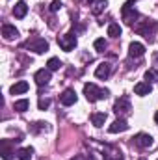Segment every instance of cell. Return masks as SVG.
<instances>
[{
    "mask_svg": "<svg viewBox=\"0 0 158 160\" xmlns=\"http://www.w3.org/2000/svg\"><path fill=\"white\" fill-rule=\"evenodd\" d=\"M84 95H86V99L89 101V102H97V101H102V99H106L108 95H110V91L108 89H102V88H97L95 84H86L84 86Z\"/></svg>",
    "mask_w": 158,
    "mask_h": 160,
    "instance_id": "1",
    "label": "cell"
},
{
    "mask_svg": "<svg viewBox=\"0 0 158 160\" xmlns=\"http://www.w3.org/2000/svg\"><path fill=\"white\" fill-rule=\"evenodd\" d=\"M22 47H24V48H28V50H34L36 54H43V52H47V50H48V43L43 39V38H32V39L26 41Z\"/></svg>",
    "mask_w": 158,
    "mask_h": 160,
    "instance_id": "2",
    "label": "cell"
},
{
    "mask_svg": "<svg viewBox=\"0 0 158 160\" xmlns=\"http://www.w3.org/2000/svg\"><path fill=\"white\" fill-rule=\"evenodd\" d=\"M58 45L62 47V50L71 52L77 47V38L73 34H65V36H58Z\"/></svg>",
    "mask_w": 158,
    "mask_h": 160,
    "instance_id": "3",
    "label": "cell"
},
{
    "mask_svg": "<svg viewBox=\"0 0 158 160\" xmlns=\"http://www.w3.org/2000/svg\"><path fill=\"white\" fill-rule=\"evenodd\" d=\"M132 142H134L136 147H140V149H147V147L153 145V136H151V134H145V132H140V134H136V136L132 138Z\"/></svg>",
    "mask_w": 158,
    "mask_h": 160,
    "instance_id": "4",
    "label": "cell"
},
{
    "mask_svg": "<svg viewBox=\"0 0 158 160\" xmlns=\"http://www.w3.org/2000/svg\"><path fill=\"white\" fill-rule=\"evenodd\" d=\"M130 101H128V97H121L117 102H116V106H114V112L117 114L119 118H123V116H126V114H130Z\"/></svg>",
    "mask_w": 158,
    "mask_h": 160,
    "instance_id": "5",
    "label": "cell"
},
{
    "mask_svg": "<svg viewBox=\"0 0 158 160\" xmlns=\"http://www.w3.org/2000/svg\"><path fill=\"white\" fill-rule=\"evenodd\" d=\"M155 30H158V22H155V21H147L145 24H140V26L136 28V32H138V34H141V36H143V38H147V39L153 36V32H155Z\"/></svg>",
    "mask_w": 158,
    "mask_h": 160,
    "instance_id": "6",
    "label": "cell"
},
{
    "mask_svg": "<svg viewBox=\"0 0 158 160\" xmlns=\"http://www.w3.org/2000/svg\"><path fill=\"white\" fill-rule=\"evenodd\" d=\"M60 101H62L63 106H71V104H75V102H77V91L71 89V88H67V89L60 95Z\"/></svg>",
    "mask_w": 158,
    "mask_h": 160,
    "instance_id": "7",
    "label": "cell"
},
{
    "mask_svg": "<svg viewBox=\"0 0 158 160\" xmlns=\"http://www.w3.org/2000/svg\"><path fill=\"white\" fill-rule=\"evenodd\" d=\"M34 80H36L37 86H47L50 82V69H39L34 75Z\"/></svg>",
    "mask_w": 158,
    "mask_h": 160,
    "instance_id": "8",
    "label": "cell"
},
{
    "mask_svg": "<svg viewBox=\"0 0 158 160\" xmlns=\"http://www.w3.org/2000/svg\"><path fill=\"white\" fill-rule=\"evenodd\" d=\"M143 52H145V47L141 43H138V41L130 43V47H128V56L130 58H140V56H143Z\"/></svg>",
    "mask_w": 158,
    "mask_h": 160,
    "instance_id": "9",
    "label": "cell"
},
{
    "mask_svg": "<svg viewBox=\"0 0 158 160\" xmlns=\"http://www.w3.org/2000/svg\"><path fill=\"white\" fill-rule=\"evenodd\" d=\"M110 73H112V65L110 63H101L97 69H95V77L97 78H101V80H106L108 77H110Z\"/></svg>",
    "mask_w": 158,
    "mask_h": 160,
    "instance_id": "10",
    "label": "cell"
},
{
    "mask_svg": "<svg viewBox=\"0 0 158 160\" xmlns=\"http://www.w3.org/2000/svg\"><path fill=\"white\" fill-rule=\"evenodd\" d=\"M126 128H128V123L123 119V118H119V119H116L112 125H110V128H108V130H110L112 134H117V132H125Z\"/></svg>",
    "mask_w": 158,
    "mask_h": 160,
    "instance_id": "11",
    "label": "cell"
},
{
    "mask_svg": "<svg viewBox=\"0 0 158 160\" xmlns=\"http://www.w3.org/2000/svg\"><path fill=\"white\" fill-rule=\"evenodd\" d=\"M28 82H24V80H19V82H15L11 88H9V93L11 95H21V93H26L28 91Z\"/></svg>",
    "mask_w": 158,
    "mask_h": 160,
    "instance_id": "12",
    "label": "cell"
},
{
    "mask_svg": "<svg viewBox=\"0 0 158 160\" xmlns=\"http://www.w3.org/2000/svg\"><path fill=\"white\" fill-rule=\"evenodd\" d=\"M151 91H153V86H151L149 82H138V84L134 86V93H136V95H141V97H143V95H149Z\"/></svg>",
    "mask_w": 158,
    "mask_h": 160,
    "instance_id": "13",
    "label": "cell"
},
{
    "mask_svg": "<svg viewBox=\"0 0 158 160\" xmlns=\"http://www.w3.org/2000/svg\"><path fill=\"white\" fill-rule=\"evenodd\" d=\"M2 36H4V39H15L17 36H19V30L15 28V26H11V24H4L2 26Z\"/></svg>",
    "mask_w": 158,
    "mask_h": 160,
    "instance_id": "14",
    "label": "cell"
},
{
    "mask_svg": "<svg viewBox=\"0 0 158 160\" xmlns=\"http://www.w3.org/2000/svg\"><path fill=\"white\" fill-rule=\"evenodd\" d=\"M26 13H28V6H26V2H17L15 8H13V15H15L17 19H22V17H26Z\"/></svg>",
    "mask_w": 158,
    "mask_h": 160,
    "instance_id": "15",
    "label": "cell"
},
{
    "mask_svg": "<svg viewBox=\"0 0 158 160\" xmlns=\"http://www.w3.org/2000/svg\"><path fill=\"white\" fill-rule=\"evenodd\" d=\"M123 19H125L128 24H132V22H134V19H138V13H136L132 8H126V6H123Z\"/></svg>",
    "mask_w": 158,
    "mask_h": 160,
    "instance_id": "16",
    "label": "cell"
},
{
    "mask_svg": "<svg viewBox=\"0 0 158 160\" xmlns=\"http://www.w3.org/2000/svg\"><path fill=\"white\" fill-rule=\"evenodd\" d=\"M91 123H93L95 127H102V125L106 123V114H102V112L91 114Z\"/></svg>",
    "mask_w": 158,
    "mask_h": 160,
    "instance_id": "17",
    "label": "cell"
},
{
    "mask_svg": "<svg viewBox=\"0 0 158 160\" xmlns=\"http://www.w3.org/2000/svg\"><path fill=\"white\" fill-rule=\"evenodd\" d=\"M32 155H34V149L32 147H24V149H19L17 151V158L19 160H32Z\"/></svg>",
    "mask_w": 158,
    "mask_h": 160,
    "instance_id": "18",
    "label": "cell"
},
{
    "mask_svg": "<svg viewBox=\"0 0 158 160\" xmlns=\"http://www.w3.org/2000/svg\"><path fill=\"white\" fill-rule=\"evenodd\" d=\"M13 108H15L17 112H26V110L30 108V101H28V99H21V101H15Z\"/></svg>",
    "mask_w": 158,
    "mask_h": 160,
    "instance_id": "19",
    "label": "cell"
},
{
    "mask_svg": "<svg viewBox=\"0 0 158 160\" xmlns=\"http://www.w3.org/2000/svg\"><path fill=\"white\" fill-rule=\"evenodd\" d=\"M2 158L4 160H13V153L7 145V140H2Z\"/></svg>",
    "mask_w": 158,
    "mask_h": 160,
    "instance_id": "20",
    "label": "cell"
},
{
    "mask_svg": "<svg viewBox=\"0 0 158 160\" xmlns=\"http://www.w3.org/2000/svg\"><path fill=\"white\" fill-rule=\"evenodd\" d=\"M106 6H108V2H106V0H95V2H93V6H91V11H93L95 15H99Z\"/></svg>",
    "mask_w": 158,
    "mask_h": 160,
    "instance_id": "21",
    "label": "cell"
},
{
    "mask_svg": "<svg viewBox=\"0 0 158 160\" xmlns=\"http://www.w3.org/2000/svg\"><path fill=\"white\" fill-rule=\"evenodd\" d=\"M108 36H110V38H119V36H121V26H119L117 22H112V24L108 26Z\"/></svg>",
    "mask_w": 158,
    "mask_h": 160,
    "instance_id": "22",
    "label": "cell"
},
{
    "mask_svg": "<svg viewBox=\"0 0 158 160\" xmlns=\"http://www.w3.org/2000/svg\"><path fill=\"white\" fill-rule=\"evenodd\" d=\"M60 67H62V62L58 58H50L48 63H47V69H50V71H58Z\"/></svg>",
    "mask_w": 158,
    "mask_h": 160,
    "instance_id": "23",
    "label": "cell"
},
{
    "mask_svg": "<svg viewBox=\"0 0 158 160\" xmlns=\"http://www.w3.org/2000/svg\"><path fill=\"white\" fill-rule=\"evenodd\" d=\"M145 80L151 84V82H158V71L156 69H149L145 71Z\"/></svg>",
    "mask_w": 158,
    "mask_h": 160,
    "instance_id": "24",
    "label": "cell"
},
{
    "mask_svg": "<svg viewBox=\"0 0 158 160\" xmlns=\"http://www.w3.org/2000/svg\"><path fill=\"white\" fill-rule=\"evenodd\" d=\"M93 45H95V48H97L99 52H104V48L108 47L106 39H102V38H101V39H95V43H93Z\"/></svg>",
    "mask_w": 158,
    "mask_h": 160,
    "instance_id": "25",
    "label": "cell"
},
{
    "mask_svg": "<svg viewBox=\"0 0 158 160\" xmlns=\"http://www.w3.org/2000/svg\"><path fill=\"white\" fill-rule=\"evenodd\" d=\"M104 160H125V158H123L121 151H114V153H106Z\"/></svg>",
    "mask_w": 158,
    "mask_h": 160,
    "instance_id": "26",
    "label": "cell"
},
{
    "mask_svg": "<svg viewBox=\"0 0 158 160\" xmlns=\"http://www.w3.org/2000/svg\"><path fill=\"white\" fill-rule=\"evenodd\" d=\"M39 130H48V123H34L32 127V132H39Z\"/></svg>",
    "mask_w": 158,
    "mask_h": 160,
    "instance_id": "27",
    "label": "cell"
},
{
    "mask_svg": "<svg viewBox=\"0 0 158 160\" xmlns=\"http://www.w3.org/2000/svg\"><path fill=\"white\" fill-rule=\"evenodd\" d=\"M50 106V101L48 99H39V110H47Z\"/></svg>",
    "mask_w": 158,
    "mask_h": 160,
    "instance_id": "28",
    "label": "cell"
},
{
    "mask_svg": "<svg viewBox=\"0 0 158 160\" xmlns=\"http://www.w3.org/2000/svg\"><path fill=\"white\" fill-rule=\"evenodd\" d=\"M62 8V0H54L52 4H50V11H58Z\"/></svg>",
    "mask_w": 158,
    "mask_h": 160,
    "instance_id": "29",
    "label": "cell"
},
{
    "mask_svg": "<svg viewBox=\"0 0 158 160\" xmlns=\"http://www.w3.org/2000/svg\"><path fill=\"white\" fill-rule=\"evenodd\" d=\"M71 160H93L91 157H86V155H77L75 158H71Z\"/></svg>",
    "mask_w": 158,
    "mask_h": 160,
    "instance_id": "30",
    "label": "cell"
},
{
    "mask_svg": "<svg viewBox=\"0 0 158 160\" xmlns=\"http://www.w3.org/2000/svg\"><path fill=\"white\" fill-rule=\"evenodd\" d=\"M134 2H136V0H128V2L125 4V6H126V8H132V4H134Z\"/></svg>",
    "mask_w": 158,
    "mask_h": 160,
    "instance_id": "31",
    "label": "cell"
},
{
    "mask_svg": "<svg viewBox=\"0 0 158 160\" xmlns=\"http://www.w3.org/2000/svg\"><path fill=\"white\" fill-rule=\"evenodd\" d=\"M155 121H156V125H158V112L155 114Z\"/></svg>",
    "mask_w": 158,
    "mask_h": 160,
    "instance_id": "32",
    "label": "cell"
},
{
    "mask_svg": "<svg viewBox=\"0 0 158 160\" xmlns=\"http://www.w3.org/2000/svg\"><path fill=\"white\" fill-rule=\"evenodd\" d=\"M155 62H158V54H155Z\"/></svg>",
    "mask_w": 158,
    "mask_h": 160,
    "instance_id": "33",
    "label": "cell"
},
{
    "mask_svg": "<svg viewBox=\"0 0 158 160\" xmlns=\"http://www.w3.org/2000/svg\"><path fill=\"white\" fill-rule=\"evenodd\" d=\"M140 160H147V158H140Z\"/></svg>",
    "mask_w": 158,
    "mask_h": 160,
    "instance_id": "34",
    "label": "cell"
}]
</instances>
